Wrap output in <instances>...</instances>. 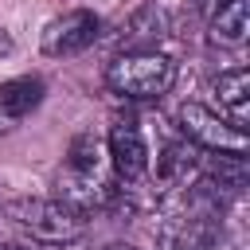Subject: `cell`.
Here are the masks:
<instances>
[{
    "instance_id": "1",
    "label": "cell",
    "mask_w": 250,
    "mask_h": 250,
    "mask_svg": "<svg viewBox=\"0 0 250 250\" xmlns=\"http://www.w3.org/2000/svg\"><path fill=\"white\" fill-rule=\"evenodd\" d=\"M55 188H59V199H66L74 211H102V207H113L117 199V176L109 168V156H105V141L94 133V129H78L66 145V156H62V168L55 176Z\"/></svg>"
},
{
    "instance_id": "2",
    "label": "cell",
    "mask_w": 250,
    "mask_h": 250,
    "mask_svg": "<svg viewBox=\"0 0 250 250\" xmlns=\"http://www.w3.org/2000/svg\"><path fill=\"white\" fill-rule=\"evenodd\" d=\"M105 86L125 102H160L176 86V62L156 47L121 51L105 66Z\"/></svg>"
},
{
    "instance_id": "3",
    "label": "cell",
    "mask_w": 250,
    "mask_h": 250,
    "mask_svg": "<svg viewBox=\"0 0 250 250\" xmlns=\"http://www.w3.org/2000/svg\"><path fill=\"white\" fill-rule=\"evenodd\" d=\"M8 219L31 234L35 242H47V246H66V242H78L86 234V215L74 211L66 199H47V195H20L12 199L8 207Z\"/></svg>"
},
{
    "instance_id": "4",
    "label": "cell",
    "mask_w": 250,
    "mask_h": 250,
    "mask_svg": "<svg viewBox=\"0 0 250 250\" xmlns=\"http://www.w3.org/2000/svg\"><path fill=\"white\" fill-rule=\"evenodd\" d=\"M176 125L184 133V141H191L199 152H230V156H246V133L234 129L223 113H215L203 102H184L176 109Z\"/></svg>"
},
{
    "instance_id": "5",
    "label": "cell",
    "mask_w": 250,
    "mask_h": 250,
    "mask_svg": "<svg viewBox=\"0 0 250 250\" xmlns=\"http://www.w3.org/2000/svg\"><path fill=\"white\" fill-rule=\"evenodd\" d=\"M105 156H109V168L117 176V184L133 188L148 176L152 168V152H148V141H145V129L133 113H117L109 121V133H105Z\"/></svg>"
},
{
    "instance_id": "6",
    "label": "cell",
    "mask_w": 250,
    "mask_h": 250,
    "mask_svg": "<svg viewBox=\"0 0 250 250\" xmlns=\"http://www.w3.org/2000/svg\"><path fill=\"white\" fill-rule=\"evenodd\" d=\"M98 39H102V16L90 8H70L43 27L39 47L47 59H70V55H82L86 47H94Z\"/></svg>"
},
{
    "instance_id": "7",
    "label": "cell",
    "mask_w": 250,
    "mask_h": 250,
    "mask_svg": "<svg viewBox=\"0 0 250 250\" xmlns=\"http://www.w3.org/2000/svg\"><path fill=\"white\" fill-rule=\"evenodd\" d=\"M207 94H211V109L223 113L234 129L246 133L250 125V70L246 66H230V70H219L211 82H207Z\"/></svg>"
},
{
    "instance_id": "8",
    "label": "cell",
    "mask_w": 250,
    "mask_h": 250,
    "mask_svg": "<svg viewBox=\"0 0 250 250\" xmlns=\"http://www.w3.org/2000/svg\"><path fill=\"white\" fill-rule=\"evenodd\" d=\"M199 164H203V152L191 141H172V145H164V152L156 156V168H148V172L156 176L160 188L176 191V188H188L199 176Z\"/></svg>"
},
{
    "instance_id": "9",
    "label": "cell",
    "mask_w": 250,
    "mask_h": 250,
    "mask_svg": "<svg viewBox=\"0 0 250 250\" xmlns=\"http://www.w3.org/2000/svg\"><path fill=\"white\" fill-rule=\"evenodd\" d=\"M43 94H47V86H43L39 74H20V78L0 82V121H4V129L23 121V117H31L39 109Z\"/></svg>"
},
{
    "instance_id": "10",
    "label": "cell",
    "mask_w": 250,
    "mask_h": 250,
    "mask_svg": "<svg viewBox=\"0 0 250 250\" xmlns=\"http://www.w3.org/2000/svg\"><path fill=\"white\" fill-rule=\"evenodd\" d=\"M250 31V0H223L211 12V27L207 39L215 47H242Z\"/></svg>"
},
{
    "instance_id": "11",
    "label": "cell",
    "mask_w": 250,
    "mask_h": 250,
    "mask_svg": "<svg viewBox=\"0 0 250 250\" xmlns=\"http://www.w3.org/2000/svg\"><path fill=\"white\" fill-rule=\"evenodd\" d=\"M12 47H16V43H12V35L0 27V55H12Z\"/></svg>"
},
{
    "instance_id": "12",
    "label": "cell",
    "mask_w": 250,
    "mask_h": 250,
    "mask_svg": "<svg viewBox=\"0 0 250 250\" xmlns=\"http://www.w3.org/2000/svg\"><path fill=\"white\" fill-rule=\"evenodd\" d=\"M215 4H223V0H191V8H199V12H207V8H215Z\"/></svg>"
},
{
    "instance_id": "13",
    "label": "cell",
    "mask_w": 250,
    "mask_h": 250,
    "mask_svg": "<svg viewBox=\"0 0 250 250\" xmlns=\"http://www.w3.org/2000/svg\"><path fill=\"white\" fill-rule=\"evenodd\" d=\"M105 250H137V246H129V242H113V246H105Z\"/></svg>"
},
{
    "instance_id": "14",
    "label": "cell",
    "mask_w": 250,
    "mask_h": 250,
    "mask_svg": "<svg viewBox=\"0 0 250 250\" xmlns=\"http://www.w3.org/2000/svg\"><path fill=\"white\" fill-rule=\"evenodd\" d=\"M0 250H20V246H0Z\"/></svg>"
},
{
    "instance_id": "15",
    "label": "cell",
    "mask_w": 250,
    "mask_h": 250,
    "mask_svg": "<svg viewBox=\"0 0 250 250\" xmlns=\"http://www.w3.org/2000/svg\"><path fill=\"white\" fill-rule=\"evenodd\" d=\"M0 129H4V121H0Z\"/></svg>"
}]
</instances>
